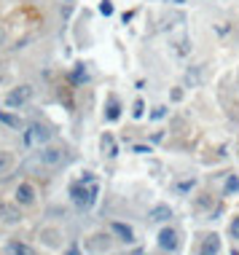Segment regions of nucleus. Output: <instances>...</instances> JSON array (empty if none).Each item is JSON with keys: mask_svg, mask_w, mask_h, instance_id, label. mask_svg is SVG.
Wrapping results in <instances>:
<instances>
[{"mask_svg": "<svg viewBox=\"0 0 239 255\" xmlns=\"http://www.w3.org/2000/svg\"><path fill=\"white\" fill-rule=\"evenodd\" d=\"M70 196H73V204L78 210H89L94 204V199H97V185L94 183H76L70 188Z\"/></svg>", "mask_w": 239, "mask_h": 255, "instance_id": "f257e3e1", "label": "nucleus"}, {"mask_svg": "<svg viewBox=\"0 0 239 255\" xmlns=\"http://www.w3.org/2000/svg\"><path fill=\"white\" fill-rule=\"evenodd\" d=\"M32 94H35V89H32L30 84H19L3 97V105L11 108V110H19V108H24L27 102L32 100Z\"/></svg>", "mask_w": 239, "mask_h": 255, "instance_id": "f03ea898", "label": "nucleus"}, {"mask_svg": "<svg viewBox=\"0 0 239 255\" xmlns=\"http://www.w3.org/2000/svg\"><path fill=\"white\" fill-rule=\"evenodd\" d=\"M51 140V129L43 127V124H30L24 129V145L27 148H40Z\"/></svg>", "mask_w": 239, "mask_h": 255, "instance_id": "7ed1b4c3", "label": "nucleus"}, {"mask_svg": "<svg viewBox=\"0 0 239 255\" xmlns=\"http://www.w3.org/2000/svg\"><path fill=\"white\" fill-rule=\"evenodd\" d=\"M111 245H113V237H111V234L97 231V234H92V237L84 242V250L92 253V255H105L108 250H111Z\"/></svg>", "mask_w": 239, "mask_h": 255, "instance_id": "20e7f679", "label": "nucleus"}, {"mask_svg": "<svg viewBox=\"0 0 239 255\" xmlns=\"http://www.w3.org/2000/svg\"><path fill=\"white\" fill-rule=\"evenodd\" d=\"M40 164H46V167H62V164L67 161V150L65 148H57V145H46L40 148Z\"/></svg>", "mask_w": 239, "mask_h": 255, "instance_id": "39448f33", "label": "nucleus"}, {"mask_svg": "<svg viewBox=\"0 0 239 255\" xmlns=\"http://www.w3.org/2000/svg\"><path fill=\"white\" fill-rule=\"evenodd\" d=\"M159 247L164 253H177L180 250V234H177L175 229H169V226L161 229L159 231Z\"/></svg>", "mask_w": 239, "mask_h": 255, "instance_id": "423d86ee", "label": "nucleus"}, {"mask_svg": "<svg viewBox=\"0 0 239 255\" xmlns=\"http://www.w3.org/2000/svg\"><path fill=\"white\" fill-rule=\"evenodd\" d=\"M0 223H5V226L22 223V210H19V204L0 202Z\"/></svg>", "mask_w": 239, "mask_h": 255, "instance_id": "0eeeda50", "label": "nucleus"}, {"mask_svg": "<svg viewBox=\"0 0 239 255\" xmlns=\"http://www.w3.org/2000/svg\"><path fill=\"white\" fill-rule=\"evenodd\" d=\"M16 204H22V207L35 204V188H32L30 183H19L16 185Z\"/></svg>", "mask_w": 239, "mask_h": 255, "instance_id": "6e6552de", "label": "nucleus"}, {"mask_svg": "<svg viewBox=\"0 0 239 255\" xmlns=\"http://www.w3.org/2000/svg\"><path fill=\"white\" fill-rule=\"evenodd\" d=\"M221 253V237L218 234H207L202 239V247H199V255H218Z\"/></svg>", "mask_w": 239, "mask_h": 255, "instance_id": "1a4fd4ad", "label": "nucleus"}, {"mask_svg": "<svg viewBox=\"0 0 239 255\" xmlns=\"http://www.w3.org/2000/svg\"><path fill=\"white\" fill-rule=\"evenodd\" d=\"M111 234H116V237L121 239V242H134V231L129 229V226H124V223H111Z\"/></svg>", "mask_w": 239, "mask_h": 255, "instance_id": "9d476101", "label": "nucleus"}, {"mask_svg": "<svg viewBox=\"0 0 239 255\" xmlns=\"http://www.w3.org/2000/svg\"><path fill=\"white\" fill-rule=\"evenodd\" d=\"M40 239L46 242V247H54V250L62 245V242H59V239H62V234H59L57 229H40Z\"/></svg>", "mask_w": 239, "mask_h": 255, "instance_id": "9b49d317", "label": "nucleus"}, {"mask_svg": "<svg viewBox=\"0 0 239 255\" xmlns=\"http://www.w3.org/2000/svg\"><path fill=\"white\" fill-rule=\"evenodd\" d=\"M151 220H156V223H161V220H169L172 218V210H169L167 204H159V207H153L151 210V215H148Z\"/></svg>", "mask_w": 239, "mask_h": 255, "instance_id": "f8f14e48", "label": "nucleus"}, {"mask_svg": "<svg viewBox=\"0 0 239 255\" xmlns=\"http://www.w3.org/2000/svg\"><path fill=\"white\" fill-rule=\"evenodd\" d=\"M8 253L11 255H38L35 247H30V245H24V242H11L8 245Z\"/></svg>", "mask_w": 239, "mask_h": 255, "instance_id": "ddd939ff", "label": "nucleus"}, {"mask_svg": "<svg viewBox=\"0 0 239 255\" xmlns=\"http://www.w3.org/2000/svg\"><path fill=\"white\" fill-rule=\"evenodd\" d=\"M13 169V153L11 150H0V175Z\"/></svg>", "mask_w": 239, "mask_h": 255, "instance_id": "4468645a", "label": "nucleus"}, {"mask_svg": "<svg viewBox=\"0 0 239 255\" xmlns=\"http://www.w3.org/2000/svg\"><path fill=\"white\" fill-rule=\"evenodd\" d=\"M102 148H108V156H116V142H113V137L111 134H105V137H102Z\"/></svg>", "mask_w": 239, "mask_h": 255, "instance_id": "2eb2a0df", "label": "nucleus"}, {"mask_svg": "<svg viewBox=\"0 0 239 255\" xmlns=\"http://www.w3.org/2000/svg\"><path fill=\"white\" fill-rule=\"evenodd\" d=\"M0 121H3V124H8V127H13V129H19V127H22V121H19V119H13V116H5V113H0Z\"/></svg>", "mask_w": 239, "mask_h": 255, "instance_id": "dca6fc26", "label": "nucleus"}, {"mask_svg": "<svg viewBox=\"0 0 239 255\" xmlns=\"http://www.w3.org/2000/svg\"><path fill=\"white\" fill-rule=\"evenodd\" d=\"M226 191H229V194H231V191H239V177H229Z\"/></svg>", "mask_w": 239, "mask_h": 255, "instance_id": "f3484780", "label": "nucleus"}, {"mask_svg": "<svg viewBox=\"0 0 239 255\" xmlns=\"http://www.w3.org/2000/svg\"><path fill=\"white\" fill-rule=\"evenodd\" d=\"M231 237H234V239H239V218H234V220H231Z\"/></svg>", "mask_w": 239, "mask_h": 255, "instance_id": "a211bd4d", "label": "nucleus"}, {"mask_svg": "<svg viewBox=\"0 0 239 255\" xmlns=\"http://www.w3.org/2000/svg\"><path fill=\"white\" fill-rule=\"evenodd\" d=\"M108 119H111V121L119 119V105H116V102H111V110H108Z\"/></svg>", "mask_w": 239, "mask_h": 255, "instance_id": "6ab92c4d", "label": "nucleus"}, {"mask_svg": "<svg viewBox=\"0 0 239 255\" xmlns=\"http://www.w3.org/2000/svg\"><path fill=\"white\" fill-rule=\"evenodd\" d=\"M134 116H137V119L142 116V102H134Z\"/></svg>", "mask_w": 239, "mask_h": 255, "instance_id": "aec40b11", "label": "nucleus"}, {"mask_svg": "<svg viewBox=\"0 0 239 255\" xmlns=\"http://www.w3.org/2000/svg\"><path fill=\"white\" fill-rule=\"evenodd\" d=\"M65 3H73V0H65Z\"/></svg>", "mask_w": 239, "mask_h": 255, "instance_id": "412c9836", "label": "nucleus"}]
</instances>
